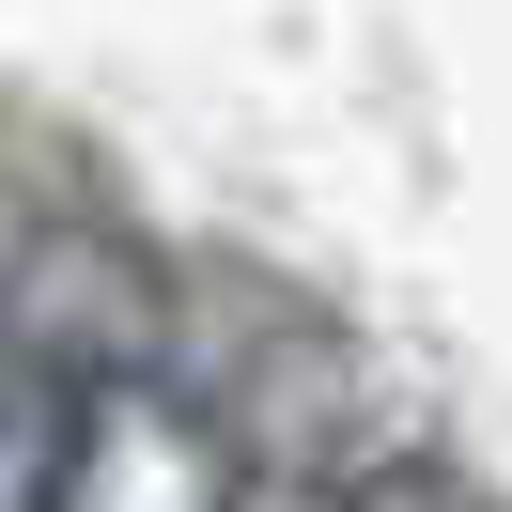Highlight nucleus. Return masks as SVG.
I'll return each mask as SVG.
<instances>
[{
	"label": "nucleus",
	"mask_w": 512,
	"mask_h": 512,
	"mask_svg": "<svg viewBox=\"0 0 512 512\" xmlns=\"http://www.w3.org/2000/svg\"><path fill=\"white\" fill-rule=\"evenodd\" d=\"M47 512H233V435L171 373H78L63 450H47Z\"/></svg>",
	"instance_id": "f257e3e1"
},
{
	"label": "nucleus",
	"mask_w": 512,
	"mask_h": 512,
	"mask_svg": "<svg viewBox=\"0 0 512 512\" xmlns=\"http://www.w3.org/2000/svg\"><path fill=\"white\" fill-rule=\"evenodd\" d=\"M63 388L78 373H47L16 326H0V512H47V450H63Z\"/></svg>",
	"instance_id": "f03ea898"
},
{
	"label": "nucleus",
	"mask_w": 512,
	"mask_h": 512,
	"mask_svg": "<svg viewBox=\"0 0 512 512\" xmlns=\"http://www.w3.org/2000/svg\"><path fill=\"white\" fill-rule=\"evenodd\" d=\"M342 512H466V481H435V466H373Z\"/></svg>",
	"instance_id": "7ed1b4c3"
}]
</instances>
